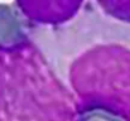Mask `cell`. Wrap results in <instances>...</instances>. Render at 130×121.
Listing matches in <instances>:
<instances>
[{
  "label": "cell",
  "instance_id": "8992f818",
  "mask_svg": "<svg viewBox=\"0 0 130 121\" xmlns=\"http://www.w3.org/2000/svg\"><path fill=\"white\" fill-rule=\"evenodd\" d=\"M80 121H123L121 119L99 109H80Z\"/></svg>",
  "mask_w": 130,
  "mask_h": 121
},
{
  "label": "cell",
  "instance_id": "5b68a950",
  "mask_svg": "<svg viewBox=\"0 0 130 121\" xmlns=\"http://www.w3.org/2000/svg\"><path fill=\"white\" fill-rule=\"evenodd\" d=\"M99 8L109 18L130 24V0H95Z\"/></svg>",
  "mask_w": 130,
  "mask_h": 121
},
{
  "label": "cell",
  "instance_id": "3957f363",
  "mask_svg": "<svg viewBox=\"0 0 130 121\" xmlns=\"http://www.w3.org/2000/svg\"><path fill=\"white\" fill-rule=\"evenodd\" d=\"M15 3L27 20L54 27L71 22L80 13L84 0H15Z\"/></svg>",
  "mask_w": 130,
  "mask_h": 121
},
{
  "label": "cell",
  "instance_id": "7a4b0ae2",
  "mask_svg": "<svg viewBox=\"0 0 130 121\" xmlns=\"http://www.w3.org/2000/svg\"><path fill=\"white\" fill-rule=\"evenodd\" d=\"M80 109L104 110L130 121V49L100 43L85 49L68 71Z\"/></svg>",
  "mask_w": 130,
  "mask_h": 121
},
{
  "label": "cell",
  "instance_id": "277c9868",
  "mask_svg": "<svg viewBox=\"0 0 130 121\" xmlns=\"http://www.w3.org/2000/svg\"><path fill=\"white\" fill-rule=\"evenodd\" d=\"M28 38L24 23L9 5H0V45H11Z\"/></svg>",
  "mask_w": 130,
  "mask_h": 121
},
{
  "label": "cell",
  "instance_id": "6da1fadb",
  "mask_svg": "<svg viewBox=\"0 0 130 121\" xmlns=\"http://www.w3.org/2000/svg\"><path fill=\"white\" fill-rule=\"evenodd\" d=\"M0 121H80V105L29 37L0 45Z\"/></svg>",
  "mask_w": 130,
  "mask_h": 121
}]
</instances>
